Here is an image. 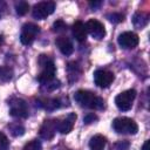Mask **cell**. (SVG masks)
I'll return each mask as SVG.
<instances>
[{
  "instance_id": "obj_9",
  "label": "cell",
  "mask_w": 150,
  "mask_h": 150,
  "mask_svg": "<svg viewBox=\"0 0 150 150\" xmlns=\"http://www.w3.org/2000/svg\"><path fill=\"white\" fill-rule=\"evenodd\" d=\"M114 79H115L114 74L111 71H109V70L97 69L94 73V82L100 88H107V87H109L112 83Z\"/></svg>"
},
{
  "instance_id": "obj_19",
  "label": "cell",
  "mask_w": 150,
  "mask_h": 150,
  "mask_svg": "<svg viewBox=\"0 0 150 150\" xmlns=\"http://www.w3.org/2000/svg\"><path fill=\"white\" fill-rule=\"evenodd\" d=\"M29 9V5L26 1H19L15 4V11L19 15H25Z\"/></svg>"
},
{
  "instance_id": "obj_7",
  "label": "cell",
  "mask_w": 150,
  "mask_h": 150,
  "mask_svg": "<svg viewBox=\"0 0 150 150\" xmlns=\"http://www.w3.org/2000/svg\"><path fill=\"white\" fill-rule=\"evenodd\" d=\"M40 32V27L35 23H25L22 26V30H21V34H20V41L22 45L25 46H28V45H32L33 41L35 40L36 35L39 34Z\"/></svg>"
},
{
  "instance_id": "obj_23",
  "label": "cell",
  "mask_w": 150,
  "mask_h": 150,
  "mask_svg": "<svg viewBox=\"0 0 150 150\" xmlns=\"http://www.w3.org/2000/svg\"><path fill=\"white\" fill-rule=\"evenodd\" d=\"M8 148H9V141L6 137V135L0 131V150H8Z\"/></svg>"
},
{
  "instance_id": "obj_8",
  "label": "cell",
  "mask_w": 150,
  "mask_h": 150,
  "mask_svg": "<svg viewBox=\"0 0 150 150\" xmlns=\"http://www.w3.org/2000/svg\"><path fill=\"white\" fill-rule=\"evenodd\" d=\"M86 29L87 32L96 40H101L105 35V28L102 22H100L96 19H90L86 22Z\"/></svg>"
},
{
  "instance_id": "obj_3",
  "label": "cell",
  "mask_w": 150,
  "mask_h": 150,
  "mask_svg": "<svg viewBox=\"0 0 150 150\" xmlns=\"http://www.w3.org/2000/svg\"><path fill=\"white\" fill-rule=\"evenodd\" d=\"M112 128L118 134L135 135L138 131L137 123L129 117H117L112 121Z\"/></svg>"
},
{
  "instance_id": "obj_5",
  "label": "cell",
  "mask_w": 150,
  "mask_h": 150,
  "mask_svg": "<svg viewBox=\"0 0 150 150\" xmlns=\"http://www.w3.org/2000/svg\"><path fill=\"white\" fill-rule=\"evenodd\" d=\"M55 9V2L53 1H41L36 5H34L32 15L34 19L38 20H43L48 15H50Z\"/></svg>"
},
{
  "instance_id": "obj_27",
  "label": "cell",
  "mask_w": 150,
  "mask_h": 150,
  "mask_svg": "<svg viewBox=\"0 0 150 150\" xmlns=\"http://www.w3.org/2000/svg\"><path fill=\"white\" fill-rule=\"evenodd\" d=\"M128 149H129V142H124V141L116 143L114 146V150H128Z\"/></svg>"
},
{
  "instance_id": "obj_11",
  "label": "cell",
  "mask_w": 150,
  "mask_h": 150,
  "mask_svg": "<svg viewBox=\"0 0 150 150\" xmlns=\"http://www.w3.org/2000/svg\"><path fill=\"white\" fill-rule=\"evenodd\" d=\"M57 123L59 120H46L43 122V124L40 128V136L43 139H50L54 137L55 131L57 130Z\"/></svg>"
},
{
  "instance_id": "obj_17",
  "label": "cell",
  "mask_w": 150,
  "mask_h": 150,
  "mask_svg": "<svg viewBox=\"0 0 150 150\" xmlns=\"http://www.w3.org/2000/svg\"><path fill=\"white\" fill-rule=\"evenodd\" d=\"M13 71L9 67H5V66H0V81L2 82H7L12 79Z\"/></svg>"
},
{
  "instance_id": "obj_20",
  "label": "cell",
  "mask_w": 150,
  "mask_h": 150,
  "mask_svg": "<svg viewBox=\"0 0 150 150\" xmlns=\"http://www.w3.org/2000/svg\"><path fill=\"white\" fill-rule=\"evenodd\" d=\"M42 149V145H41V142L38 141V139H33L30 142H28L22 150H41Z\"/></svg>"
},
{
  "instance_id": "obj_25",
  "label": "cell",
  "mask_w": 150,
  "mask_h": 150,
  "mask_svg": "<svg viewBox=\"0 0 150 150\" xmlns=\"http://www.w3.org/2000/svg\"><path fill=\"white\" fill-rule=\"evenodd\" d=\"M42 86H43L47 90H54V89H56V88L60 87V81L53 79L52 81H49V82H47V83H45V84H42Z\"/></svg>"
},
{
  "instance_id": "obj_6",
  "label": "cell",
  "mask_w": 150,
  "mask_h": 150,
  "mask_svg": "<svg viewBox=\"0 0 150 150\" xmlns=\"http://www.w3.org/2000/svg\"><path fill=\"white\" fill-rule=\"evenodd\" d=\"M8 104H9V114L12 116L20 118H25L28 116V107L26 101H23L22 98L13 97L8 101Z\"/></svg>"
},
{
  "instance_id": "obj_30",
  "label": "cell",
  "mask_w": 150,
  "mask_h": 150,
  "mask_svg": "<svg viewBox=\"0 0 150 150\" xmlns=\"http://www.w3.org/2000/svg\"><path fill=\"white\" fill-rule=\"evenodd\" d=\"M2 45V36H0V46Z\"/></svg>"
},
{
  "instance_id": "obj_10",
  "label": "cell",
  "mask_w": 150,
  "mask_h": 150,
  "mask_svg": "<svg viewBox=\"0 0 150 150\" xmlns=\"http://www.w3.org/2000/svg\"><path fill=\"white\" fill-rule=\"evenodd\" d=\"M118 45L124 49H132L138 45V35L134 32H124L118 36Z\"/></svg>"
},
{
  "instance_id": "obj_12",
  "label": "cell",
  "mask_w": 150,
  "mask_h": 150,
  "mask_svg": "<svg viewBox=\"0 0 150 150\" xmlns=\"http://www.w3.org/2000/svg\"><path fill=\"white\" fill-rule=\"evenodd\" d=\"M76 121V114L74 112H70L68 114V116L61 121H59L57 123V131L60 134H69L71 130H73V127H74V123Z\"/></svg>"
},
{
  "instance_id": "obj_14",
  "label": "cell",
  "mask_w": 150,
  "mask_h": 150,
  "mask_svg": "<svg viewBox=\"0 0 150 150\" xmlns=\"http://www.w3.org/2000/svg\"><path fill=\"white\" fill-rule=\"evenodd\" d=\"M71 33L79 42H83L87 39V29L82 21H75V23L71 27Z\"/></svg>"
},
{
  "instance_id": "obj_15",
  "label": "cell",
  "mask_w": 150,
  "mask_h": 150,
  "mask_svg": "<svg viewBox=\"0 0 150 150\" xmlns=\"http://www.w3.org/2000/svg\"><path fill=\"white\" fill-rule=\"evenodd\" d=\"M148 22H149V15L144 12H136L132 16V23L138 29H142L143 27H145Z\"/></svg>"
},
{
  "instance_id": "obj_1",
  "label": "cell",
  "mask_w": 150,
  "mask_h": 150,
  "mask_svg": "<svg viewBox=\"0 0 150 150\" xmlns=\"http://www.w3.org/2000/svg\"><path fill=\"white\" fill-rule=\"evenodd\" d=\"M74 100L81 105V107H86V108H90V109H96V110H101L104 108V101L102 97L95 95L94 93L89 91V90H77L74 94Z\"/></svg>"
},
{
  "instance_id": "obj_28",
  "label": "cell",
  "mask_w": 150,
  "mask_h": 150,
  "mask_svg": "<svg viewBox=\"0 0 150 150\" xmlns=\"http://www.w3.org/2000/svg\"><path fill=\"white\" fill-rule=\"evenodd\" d=\"M101 5H102V2H101V1H94V2L91 1V2H89V6H90L94 11H96Z\"/></svg>"
},
{
  "instance_id": "obj_18",
  "label": "cell",
  "mask_w": 150,
  "mask_h": 150,
  "mask_svg": "<svg viewBox=\"0 0 150 150\" xmlns=\"http://www.w3.org/2000/svg\"><path fill=\"white\" fill-rule=\"evenodd\" d=\"M8 129L11 131V134L13 136H15V137L21 136V135L25 134V128L21 124H19V123H12V124H9L8 125Z\"/></svg>"
},
{
  "instance_id": "obj_29",
  "label": "cell",
  "mask_w": 150,
  "mask_h": 150,
  "mask_svg": "<svg viewBox=\"0 0 150 150\" xmlns=\"http://www.w3.org/2000/svg\"><path fill=\"white\" fill-rule=\"evenodd\" d=\"M149 143H150V141H145L142 146V150H149Z\"/></svg>"
},
{
  "instance_id": "obj_22",
  "label": "cell",
  "mask_w": 150,
  "mask_h": 150,
  "mask_svg": "<svg viewBox=\"0 0 150 150\" xmlns=\"http://www.w3.org/2000/svg\"><path fill=\"white\" fill-rule=\"evenodd\" d=\"M53 29H54V32H57V33L64 32L67 29V25L62 20H57V21H55L53 23Z\"/></svg>"
},
{
  "instance_id": "obj_24",
  "label": "cell",
  "mask_w": 150,
  "mask_h": 150,
  "mask_svg": "<svg viewBox=\"0 0 150 150\" xmlns=\"http://www.w3.org/2000/svg\"><path fill=\"white\" fill-rule=\"evenodd\" d=\"M45 107H46V109H48V110H54V109H56V108L60 107V101L56 100V98L48 100L47 103L45 104Z\"/></svg>"
},
{
  "instance_id": "obj_26",
  "label": "cell",
  "mask_w": 150,
  "mask_h": 150,
  "mask_svg": "<svg viewBox=\"0 0 150 150\" xmlns=\"http://www.w3.org/2000/svg\"><path fill=\"white\" fill-rule=\"evenodd\" d=\"M95 121H97V116H96L95 114H93V112L87 114V115L83 117V122H84L86 124H90V123H93V122H95Z\"/></svg>"
},
{
  "instance_id": "obj_13",
  "label": "cell",
  "mask_w": 150,
  "mask_h": 150,
  "mask_svg": "<svg viewBox=\"0 0 150 150\" xmlns=\"http://www.w3.org/2000/svg\"><path fill=\"white\" fill-rule=\"evenodd\" d=\"M55 43H56V46L59 47L60 52L63 55H70V54H73L74 46H73V42H71V40L69 38H67V36H59L55 40Z\"/></svg>"
},
{
  "instance_id": "obj_4",
  "label": "cell",
  "mask_w": 150,
  "mask_h": 150,
  "mask_svg": "<svg viewBox=\"0 0 150 150\" xmlns=\"http://www.w3.org/2000/svg\"><path fill=\"white\" fill-rule=\"evenodd\" d=\"M135 97H136V90L135 89H128V90L122 91L121 94H118L116 96L115 103L120 110L127 111V110L131 109Z\"/></svg>"
},
{
  "instance_id": "obj_16",
  "label": "cell",
  "mask_w": 150,
  "mask_h": 150,
  "mask_svg": "<svg viewBox=\"0 0 150 150\" xmlns=\"http://www.w3.org/2000/svg\"><path fill=\"white\" fill-rule=\"evenodd\" d=\"M107 144V138L102 135H95L89 141L90 150H103Z\"/></svg>"
},
{
  "instance_id": "obj_21",
  "label": "cell",
  "mask_w": 150,
  "mask_h": 150,
  "mask_svg": "<svg viewBox=\"0 0 150 150\" xmlns=\"http://www.w3.org/2000/svg\"><path fill=\"white\" fill-rule=\"evenodd\" d=\"M107 18H108L109 21H111V22H114V23H118V22L123 21L124 15L121 14V13H111V14H108Z\"/></svg>"
},
{
  "instance_id": "obj_2",
  "label": "cell",
  "mask_w": 150,
  "mask_h": 150,
  "mask_svg": "<svg viewBox=\"0 0 150 150\" xmlns=\"http://www.w3.org/2000/svg\"><path fill=\"white\" fill-rule=\"evenodd\" d=\"M39 64L41 66V71L38 75V81L41 84H45L54 79L55 75V64L52 59H49L47 55H40L39 57Z\"/></svg>"
}]
</instances>
